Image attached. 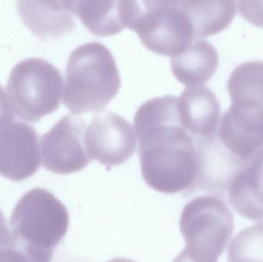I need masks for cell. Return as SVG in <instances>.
I'll return each mask as SVG.
<instances>
[{"mask_svg": "<svg viewBox=\"0 0 263 262\" xmlns=\"http://www.w3.org/2000/svg\"><path fill=\"white\" fill-rule=\"evenodd\" d=\"M87 124L81 117L68 115L41 137L43 167L60 175L79 172L91 162L86 146Z\"/></svg>", "mask_w": 263, "mask_h": 262, "instance_id": "obj_6", "label": "cell"}, {"mask_svg": "<svg viewBox=\"0 0 263 262\" xmlns=\"http://www.w3.org/2000/svg\"><path fill=\"white\" fill-rule=\"evenodd\" d=\"M78 0H17L25 26L41 40L59 38L76 28Z\"/></svg>", "mask_w": 263, "mask_h": 262, "instance_id": "obj_11", "label": "cell"}, {"mask_svg": "<svg viewBox=\"0 0 263 262\" xmlns=\"http://www.w3.org/2000/svg\"><path fill=\"white\" fill-rule=\"evenodd\" d=\"M229 261H263V223L236 235L229 247Z\"/></svg>", "mask_w": 263, "mask_h": 262, "instance_id": "obj_18", "label": "cell"}, {"mask_svg": "<svg viewBox=\"0 0 263 262\" xmlns=\"http://www.w3.org/2000/svg\"><path fill=\"white\" fill-rule=\"evenodd\" d=\"M0 261H23L14 249L12 234L0 211Z\"/></svg>", "mask_w": 263, "mask_h": 262, "instance_id": "obj_19", "label": "cell"}, {"mask_svg": "<svg viewBox=\"0 0 263 262\" xmlns=\"http://www.w3.org/2000/svg\"><path fill=\"white\" fill-rule=\"evenodd\" d=\"M193 138L198 152V172L191 193L201 190L223 198L233 178L247 163L226 149L217 134Z\"/></svg>", "mask_w": 263, "mask_h": 262, "instance_id": "obj_9", "label": "cell"}, {"mask_svg": "<svg viewBox=\"0 0 263 262\" xmlns=\"http://www.w3.org/2000/svg\"><path fill=\"white\" fill-rule=\"evenodd\" d=\"M121 86L114 55L103 43L76 48L66 64L62 101L76 115L103 110Z\"/></svg>", "mask_w": 263, "mask_h": 262, "instance_id": "obj_3", "label": "cell"}, {"mask_svg": "<svg viewBox=\"0 0 263 262\" xmlns=\"http://www.w3.org/2000/svg\"><path fill=\"white\" fill-rule=\"evenodd\" d=\"M63 79L49 62L29 58L11 72L6 93L14 113L25 121L35 123L60 106Z\"/></svg>", "mask_w": 263, "mask_h": 262, "instance_id": "obj_5", "label": "cell"}, {"mask_svg": "<svg viewBox=\"0 0 263 262\" xmlns=\"http://www.w3.org/2000/svg\"><path fill=\"white\" fill-rule=\"evenodd\" d=\"M69 224L66 206L53 194L43 189L29 191L11 215L14 249L23 261H49Z\"/></svg>", "mask_w": 263, "mask_h": 262, "instance_id": "obj_2", "label": "cell"}, {"mask_svg": "<svg viewBox=\"0 0 263 262\" xmlns=\"http://www.w3.org/2000/svg\"><path fill=\"white\" fill-rule=\"evenodd\" d=\"M195 39L213 36L227 29L236 14V0H190L182 9Z\"/></svg>", "mask_w": 263, "mask_h": 262, "instance_id": "obj_15", "label": "cell"}, {"mask_svg": "<svg viewBox=\"0 0 263 262\" xmlns=\"http://www.w3.org/2000/svg\"><path fill=\"white\" fill-rule=\"evenodd\" d=\"M136 140L130 123L112 112L97 114L86 129L89 158L108 166L127 162L136 150Z\"/></svg>", "mask_w": 263, "mask_h": 262, "instance_id": "obj_7", "label": "cell"}, {"mask_svg": "<svg viewBox=\"0 0 263 262\" xmlns=\"http://www.w3.org/2000/svg\"><path fill=\"white\" fill-rule=\"evenodd\" d=\"M172 72L187 86H199L214 75L219 66V55L205 40L194 39L179 55L171 57Z\"/></svg>", "mask_w": 263, "mask_h": 262, "instance_id": "obj_14", "label": "cell"}, {"mask_svg": "<svg viewBox=\"0 0 263 262\" xmlns=\"http://www.w3.org/2000/svg\"><path fill=\"white\" fill-rule=\"evenodd\" d=\"M14 114L7 94L0 86V125L13 120Z\"/></svg>", "mask_w": 263, "mask_h": 262, "instance_id": "obj_21", "label": "cell"}, {"mask_svg": "<svg viewBox=\"0 0 263 262\" xmlns=\"http://www.w3.org/2000/svg\"><path fill=\"white\" fill-rule=\"evenodd\" d=\"M179 226L185 241L181 261H217L234 230L231 211L216 196L197 197L185 205Z\"/></svg>", "mask_w": 263, "mask_h": 262, "instance_id": "obj_4", "label": "cell"}, {"mask_svg": "<svg viewBox=\"0 0 263 262\" xmlns=\"http://www.w3.org/2000/svg\"><path fill=\"white\" fill-rule=\"evenodd\" d=\"M181 123L195 138L217 134L221 115L220 104L206 86H189L178 98Z\"/></svg>", "mask_w": 263, "mask_h": 262, "instance_id": "obj_12", "label": "cell"}, {"mask_svg": "<svg viewBox=\"0 0 263 262\" xmlns=\"http://www.w3.org/2000/svg\"><path fill=\"white\" fill-rule=\"evenodd\" d=\"M227 89L232 116L246 126L263 130V61L237 66L229 78Z\"/></svg>", "mask_w": 263, "mask_h": 262, "instance_id": "obj_10", "label": "cell"}, {"mask_svg": "<svg viewBox=\"0 0 263 262\" xmlns=\"http://www.w3.org/2000/svg\"><path fill=\"white\" fill-rule=\"evenodd\" d=\"M239 14L249 23L263 28V0H238Z\"/></svg>", "mask_w": 263, "mask_h": 262, "instance_id": "obj_20", "label": "cell"}, {"mask_svg": "<svg viewBox=\"0 0 263 262\" xmlns=\"http://www.w3.org/2000/svg\"><path fill=\"white\" fill-rule=\"evenodd\" d=\"M40 145L35 129L15 120L0 126V175L21 182L32 176L40 166Z\"/></svg>", "mask_w": 263, "mask_h": 262, "instance_id": "obj_8", "label": "cell"}, {"mask_svg": "<svg viewBox=\"0 0 263 262\" xmlns=\"http://www.w3.org/2000/svg\"><path fill=\"white\" fill-rule=\"evenodd\" d=\"M190 0H120V15L125 27L131 29L139 20L156 14L182 10Z\"/></svg>", "mask_w": 263, "mask_h": 262, "instance_id": "obj_17", "label": "cell"}, {"mask_svg": "<svg viewBox=\"0 0 263 262\" xmlns=\"http://www.w3.org/2000/svg\"><path fill=\"white\" fill-rule=\"evenodd\" d=\"M227 192L229 203L239 215L263 221V149L239 171Z\"/></svg>", "mask_w": 263, "mask_h": 262, "instance_id": "obj_13", "label": "cell"}, {"mask_svg": "<svg viewBox=\"0 0 263 262\" xmlns=\"http://www.w3.org/2000/svg\"><path fill=\"white\" fill-rule=\"evenodd\" d=\"M142 177L159 192L191 193L198 172L194 138L182 126L178 98L165 95L145 102L134 117Z\"/></svg>", "mask_w": 263, "mask_h": 262, "instance_id": "obj_1", "label": "cell"}, {"mask_svg": "<svg viewBox=\"0 0 263 262\" xmlns=\"http://www.w3.org/2000/svg\"><path fill=\"white\" fill-rule=\"evenodd\" d=\"M120 0H79L75 15L97 36H112L125 29L120 15Z\"/></svg>", "mask_w": 263, "mask_h": 262, "instance_id": "obj_16", "label": "cell"}]
</instances>
